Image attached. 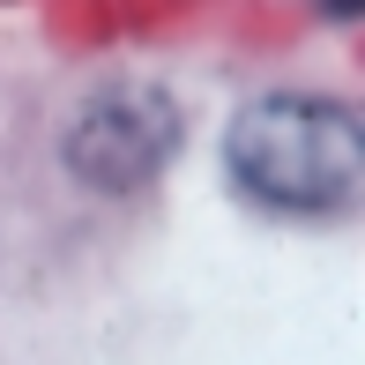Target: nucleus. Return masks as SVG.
Listing matches in <instances>:
<instances>
[{
  "label": "nucleus",
  "instance_id": "obj_1",
  "mask_svg": "<svg viewBox=\"0 0 365 365\" xmlns=\"http://www.w3.org/2000/svg\"><path fill=\"white\" fill-rule=\"evenodd\" d=\"M231 172L269 209H343L365 179V135L328 97H261L231 120Z\"/></svg>",
  "mask_w": 365,
  "mask_h": 365
},
{
  "label": "nucleus",
  "instance_id": "obj_2",
  "mask_svg": "<svg viewBox=\"0 0 365 365\" xmlns=\"http://www.w3.org/2000/svg\"><path fill=\"white\" fill-rule=\"evenodd\" d=\"M179 142V112L149 82H120V90L90 97L82 120L68 127V164L90 187H142Z\"/></svg>",
  "mask_w": 365,
  "mask_h": 365
}]
</instances>
